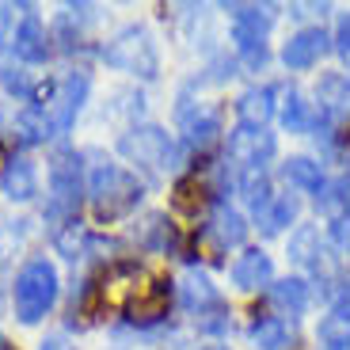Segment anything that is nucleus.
<instances>
[{
  "label": "nucleus",
  "mask_w": 350,
  "mask_h": 350,
  "mask_svg": "<svg viewBox=\"0 0 350 350\" xmlns=\"http://www.w3.org/2000/svg\"><path fill=\"white\" fill-rule=\"evenodd\" d=\"M88 198L96 206V217L99 221H114V217H126L141 202V179L133 172L118 164H99L88 179Z\"/></svg>",
  "instance_id": "f257e3e1"
},
{
  "label": "nucleus",
  "mask_w": 350,
  "mask_h": 350,
  "mask_svg": "<svg viewBox=\"0 0 350 350\" xmlns=\"http://www.w3.org/2000/svg\"><path fill=\"white\" fill-rule=\"evenodd\" d=\"M57 301V271L50 259H31L12 282V305L23 324H38Z\"/></svg>",
  "instance_id": "f03ea898"
},
{
  "label": "nucleus",
  "mask_w": 350,
  "mask_h": 350,
  "mask_svg": "<svg viewBox=\"0 0 350 350\" xmlns=\"http://www.w3.org/2000/svg\"><path fill=\"white\" fill-rule=\"evenodd\" d=\"M103 62L111 69H122V72H133L141 80H152L160 72V50L145 27H122L103 46Z\"/></svg>",
  "instance_id": "7ed1b4c3"
},
{
  "label": "nucleus",
  "mask_w": 350,
  "mask_h": 350,
  "mask_svg": "<svg viewBox=\"0 0 350 350\" xmlns=\"http://www.w3.org/2000/svg\"><path fill=\"white\" fill-rule=\"evenodd\" d=\"M80 194H84V172H80V157L72 149H57L50 157V206L46 217L65 221L77 213Z\"/></svg>",
  "instance_id": "20e7f679"
},
{
  "label": "nucleus",
  "mask_w": 350,
  "mask_h": 350,
  "mask_svg": "<svg viewBox=\"0 0 350 350\" xmlns=\"http://www.w3.org/2000/svg\"><path fill=\"white\" fill-rule=\"evenodd\" d=\"M225 12H232V42H237L244 65L262 69L267 65V31L274 23V12L259 8V4H232Z\"/></svg>",
  "instance_id": "39448f33"
},
{
  "label": "nucleus",
  "mask_w": 350,
  "mask_h": 350,
  "mask_svg": "<svg viewBox=\"0 0 350 350\" xmlns=\"http://www.w3.org/2000/svg\"><path fill=\"white\" fill-rule=\"evenodd\" d=\"M118 152H122L130 164L145 167V172H164L175 160V145L160 126H133L130 133H122Z\"/></svg>",
  "instance_id": "423d86ee"
},
{
  "label": "nucleus",
  "mask_w": 350,
  "mask_h": 350,
  "mask_svg": "<svg viewBox=\"0 0 350 350\" xmlns=\"http://www.w3.org/2000/svg\"><path fill=\"white\" fill-rule=\"evenodd\" d=\"M278 141L267 133V126H237L228 137V160H237L244 172H262L267 160H274Z\"/></svg>",
  "instance_id": "0eeeda50"
},
{
  "label": "nucleus",
  "mask_w": 350,
  "mask_h": 350,
  "mask_svg": "<svg viewBox=\"0 0 350 350\" xmlns=\"http://www.w3.org/2000/svg\"><path fill=\"white\" fill-rule=\"evenodd\" d=\"M84 96H88V77L84 72H69L62 84L53 88L50 103L42 107L46 122H50L53 133H69L72 122H77V111L84 107Z\"/></svg>",
  "instance_id": "6e6552de"
},
{
  "label": "nucleus",
  "mask_w": 350,
  "mask_h": 350,
  "mask_svg": "<svg viewBox=\"0 0 350 350\" xmlns=\"http://www.w3.org/2000/svg\"><path fill=\"white\" fill-rule=\"evenodd\" d=\"M327 46H332V38L324 27H305L297 35H289V42L282 46V62H286V69H312L327 53Z\"/></svg>",
  "instance_id": "1a4fd4ad"
},
{
  "label": "nucleus",
  "mask_w": 350,
  "mask_h": 350,
  "mask_svg": "<svg viewBox=\"0 0 350 350\" xmlns=\"http://www.w3.org/2000/svg\"><path fill=\"white\" fill-rule=\"evenodd\" d=\"M8 42H12V53L27 65H42L46 57H50V38H46V27H42V19H38L35 12H27L23 23L12 31Z\"/></svg>",
  "instance_id": "9d476101"
},
{
  "label": "nucleus",
  "mask_w": 350,
  "mask_h": 350,
  "mask_svg": "<svg viewBox=\"0 0 350 350\" xmlns=\"http://www.w3.org/2000/svg\"><path fill=\"white\" fill-rule=\"evenodd\" d=\"M274 282V262L267 252H259V247H252V252H244L237 262H232V286L237 289H262Z\"/></svg>",
  "instance_id": "9b49d317"
},
{
  "label": "nucleus",
  "mask_w": 350,
  "mask_h": 350,
  "mask_svg": "<svg viewBox=\"0 0 350 350\" xmlns=\"http://www.w3.org/2000/svg\"><path fill=\"white\" fill-rule=\"evenodd\" d=\"M0 187H4V194H8L12 202H31L38 194V172L31 160L16 157L4 164V175H0Z\"/></svg>",
  "instance_id": "f8f14e48"
},
{
  "label": "nucleus",
  "mask_w": 350,
  "mask_h": 350,
  "mask_svg": "<svg viewBox=\"0 0 350 350\" xmlns=\"http://www.w3.org/2000/svg\"><path fill=\"white\" fill-rule=\"evenodd\" d=\"M308 301H312V293H308L305 278H282L271 286V305L286 316H301L308 308Z\"/></svg>",
  "instance_id": "ddd939ff"
},
{
  "label": "nucleus",
  "mask_w": 350,
  "mask_h": 350,
  "mask_svg": "<svg viewBox=\"0 0 350 350\" xmlns=\"http://www.w3.org/2000/svg\"><path fill=\"white\" fill-rule=\"evenodd\" d=\"M240 126H267L274 114V88H252L237 99Z\"/></svg>",
  "instance_id": "4468645a"
},
{
  "label": "nucleus",
  "mask_w": 350,
  "mask_h": 350,
  "mask_svg": "<svg viewBox=\"0 0 350 350\" xmlns=\"http://www.w3.org/2000/svg\"><path fill=\"white\" fill-rule=\"evenodd\" d=\"M247 335H252L255 350H289L293 347V332H289V324L282 316H262V320H255Z\"/></svg>",
  "instance_id": "2eb2a0df"
},
{
  "label": "nucleus",
  "mask_w": 350,
  "mask_h": 350,
  "mask_svg": "<svg viewBox=\"0 0 350 350\" xmlns=\"http://www.w3.org/2000/svg\"><path fill=\"white\" fill-rule=\"evenodd\" d=\"M282 175H286L289 187H297V191H324V167L316 164L312 157H289L282 164Z\"/></svg>",
  "instance_id": "dca6fc26"
},
{
  "label": "nucleus",
  "mask_w": 350,
  "mask_h": 350,
  "mask_svg": "<svg viewBox=\"0 0 350 350\" xmlns=\"http://www.w3.org/2000/svg\"><path fill=\"white\" fill-rule=\"evenodd\" d=\"M179 301H183V308H191V312H198V316L206 312V308H221V293L206 274H191V278L183 282V289H179Z\"/></svg>",
  "instance_id": "f3484780"
},
{
  "label": "nucleus",
  "mask_w": 350,
  "mask_h": 350,
  "mask_svg": "<svg viewBox=\"0 0 350 350\" xmlns=\"http://www.w3.org/2000/svg\"><path fill=\"white\" fill-rule=\"evenodd\" d=\"M301 213V202L293 194H274V202L267 206V213H259V228L262 237H278L286 225H293Z\"/></svg>",
  "instance_id": "a211bd4d"
},
{
  "label": "nucleus",
  "mask_w": 350,
  "mask_h": 350,
  "mask_svg": "<svg viewBox=\"0 0 350 350\" xmlns=\"http://www.w3.org/2000/svg\"><path fill=\"white\" fill-rule=\"evenodd\" d=\"M289 259L301 262V267H312V271H320V255H324V247H320V228L316 225H301L293 237H289Z\"/></svg>",
  "instance_id": "6ab92c4d"
},
{
  "label": "nucleus",
  "mask_w": 350,
  "mask_h": 350,
  "mask_svg": "<svg viewBox=\"0 0 350 350\" xmlns=\"http://www.w3.org/2000/svg\"><path fill=\"white\" fill-rule=\"evenodd\" d=\"M316 103L332 114L342 111V107H350V77H342V72H324V77L316 80Z\"/></svg>",
  "instance_id": "aec40b11"
},
{
  "label": "nucleus",
  "mask_w": 350,
  "mask_h": 350,
  "mask_svg": "<svg viewBox=\"0 0 350 350\" xmlns=\"http://www.w3.org/2000/svg\"><path fill=\"white\" fill-rule=\"evenodd\" d=\"M240 194H244L247 210L259 217V213H267V206L274 202V191H271V179H267V172H244L240 175Z\"/></svg>",
  "instance_id": "412c9836"
},
{
  "label": "nucleus",
  "mask_w": 350,
  "mask_h": 350,
  "mask_svg": "<svg viewBox=\"0 0 350 350\" xmlns=\"http://www.w3.org/2000/svg\"><path fill=\"white\" fill-rule=\"evenodd\" d=\"M213 237H217L221 247H240L244 237H247V221L240 217L237 210L217 206V213H213Z\"/></svg>",
  "instance_id": "4be33fe9"
},
{
  "label": "nucleus",
  "mask_w": 350,
  "mask_h": 350,
  "mask_svg": "<svg viewBox=\"0 0 350 350\" xmlns=\"http://www.w3.org/2000/svg\"><path fill=\"white\" fill-rule=\"evenodd\" d=\"M282 126H286L289 133H308L312 130V107L301 99V92H293L289 88L286 103H282Z\"/></svg>",
  "instance_id": "5701e85b"
},
{
  "label": "nucleus",
  "mask_w": 350,
  "mask_h": 350,
  "mask_svg": "<svg viewBox=\"0 0 350 350\" xmlns=\"http://www.w3.org/2000/svg\"><path fill=\"white\" fill-rule=\"evenodd\" d=\"M187 145L191 149H206V145H213L221 133V122H217V114H202V118H187Z\"/></svg>",
  "instance_id": "b1692460"
},
{
  "label": "nucleus",
  "mask_w": 350,
  "mask_h": 350,
  "mask_svg": "<svg viewBox=\"0 0 350 350\" xmlns=\"http://www.w3.org/2000/svg\"><path fill=\"white\" fill-rule=\"evenodd\" d=\"M316 202H320V210L327 213V217H342L350 206V194H347V183H324V191L316 194Z\"/></svg>",
  "instance_id": "393cba45"
},
{
  "label": "nucleus",
  "mask_w": 350,
  "mask_h": 350,
  "mask_svg": "<svg viewBox=\"0 0 350 350\" xmlns=\"http://www.w3.org/2000/svg\"><path fill=\"white\" fill-rule=\"evenodd\" d=\"M0 84L8 88L12 96H19V99H27L31 92H35V84H31L27 69H16V65H4V69H0Z\"/></svg>",
  "instance_id": "a878e982"
},
{
  "label": "nucleus",
  "mask_w": 350,
  "mask_h": 350,
  "mask_svg": "<svg viewBox=\"0 0 350 350\" xmlns=\"http://www.w3.org/2000/svg\"><path fill=\"white\" fill-rule=\"evenodd\" d=\"M332 42H335V50H339L342 57H350V12L339 19V27H335V38H332Z\"/></svg>",
  "instance_id": "bb28decb"
},
{
  "label": "nucleus",
  "mask_w": 350,
  "mask_h": 350,
  "mask_svg": "<svg viewBox=\"0 0 350 350\" xmlns=\"http://www.w3.org/2000/svg\"><path fill=\"white\" fill-rule=\"evenodd\" d=\"M332 240L339 247H350V213H342V217L332 221Z\"/></svg>",
  "instance_id": "cd10ccee"
},
{
  "label": "nucleus",
  "mask_w": 350,
  "mask_h": 350,
  "mask_svg": "<svg viewBox=\"0 0 350 350\" xmlns=\"http://www.w3.org/2000/svg\"><path fill=\"white\" fill-rule=\"evenodd\" d=\"M42 350H65V339H62V335H53V339L42 342Z\"/></svg>",
  "instance_id": "c85d7f7f"
},
{
  "label": "nucleus",
  "mask_w": 350,
  "mask_h": 350,
  "mask_svg": "<svg viewBox=\"0 0 350 350\" xmlns=\"http://www.w3.org/2000/svg\"><path fill=\"white\" fill-rule=\"evenodd\" d=\"M206 350H228V347H206Z\"/></svg>",
  "instance_id": "c756f323"
}]
</instances>
